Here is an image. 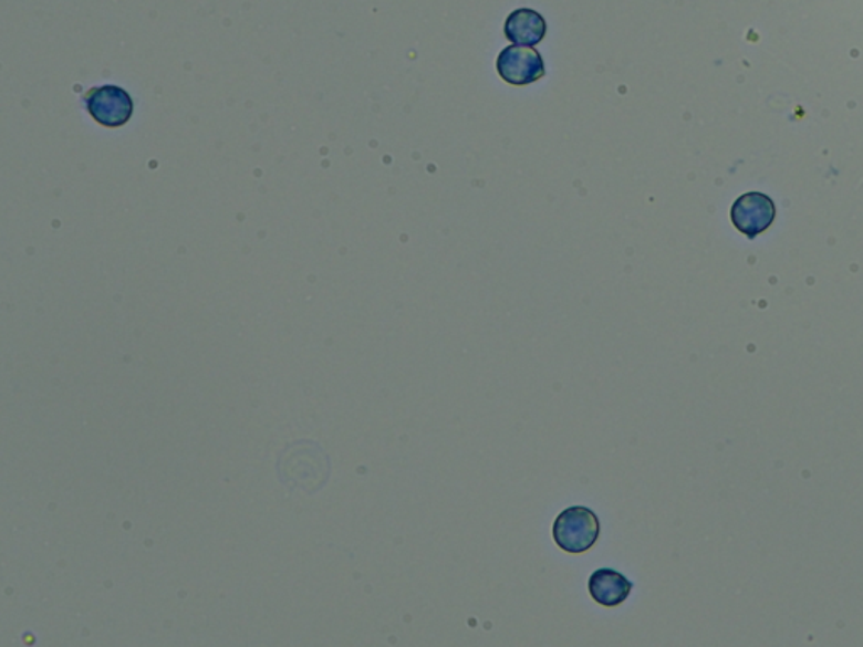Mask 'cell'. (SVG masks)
I'll use <instances>...</instances> for the list:
<instances>
[{
	"mask_svg": "<svg viewBox=\"0 0 863 647\" xmlns=\"http://www.w3.org/2000/svg\"><path fill=\"white\" fill-rule=\"evenodd\" d=\"M589 594L602 607H620L633 592V582L613 568H599L589 578Z\"/></svg>",
	"mask_w": 863,
	"mask_h": 647,
	"instance_id": "5",
	"label": "cell"
},
{
	"mask_svg": "<svg viewBox=\"0 0 863 647\" xmlns=\"http://www.w3.org/2000/svg\"><path fill=\"white\" fill-rule=\"evenodd\" d=\"M545 18L533 9H517L505 22V35L518 46H537L547 35Z\"/></svg>",
	"mask_w": 863,
	"mask_h": 647,
	"instance_id": "6",
	"label": "cell"
},
{
	"mask_svg": "<svg viewBox=\"0 0 863 647\" xmlns=\"http://www.w3.org/2000/svg\"><path fill=\"white\" fill-rule=\"evenodd\" d=\"M89 114L106 128L124 127L134 115L135 103L127 90L118 85H102L85 95Z\"/></svg>",
	"mask_w": 863,
	"mask_h": 647,
	"instance_id": "2",
	"label": "cell"
},
{
	"mask_svg": "<svg viewBox=\"0 0 863 647\" xmlns=\"http://www.w3.org/2000/svg\"><path fill=\"white\" fill-rule=\"evenodd\" d=\"M730 220L736 230L753 240L768 231L776 220V205L765 192H746L734 202Z\"/></svg>",
	"mask_w": 863,
	"mask_h": 647,
	"instance_id": "4",
	"label": "cell"
},
{
	"mask_svg": "<svg viewBox=\"0 0 863 647\" xmlns=\"http://www.w3.org/2000/svg\"><path fill=\"white\" fill-rule=\"evenodd\" d=\"M601 521L594 511L573 507L559 514L553 524V540L560 550L570 555H582L597 543Z\"/></svg>",
	"mask_w": 863,
	"mask_h": 647,
	"instance_id": "1",
	"label": "cell"
},
{
	"mask_svg": "<svg viewBox=\"0 0 863 647\" xmlns=\"http://www.w3.org/2000/svg\"><path fill=\"white\" fill-rule=\"evenodd\" d=\"M499 76L514 86H527L545 76V60L533 46H508L496 61Z\"/></svg>",
	"mask_w": 863,
	"mask_h": 647,
	"instance_id": "3",
	"label": "cell"
}]
</instances>
